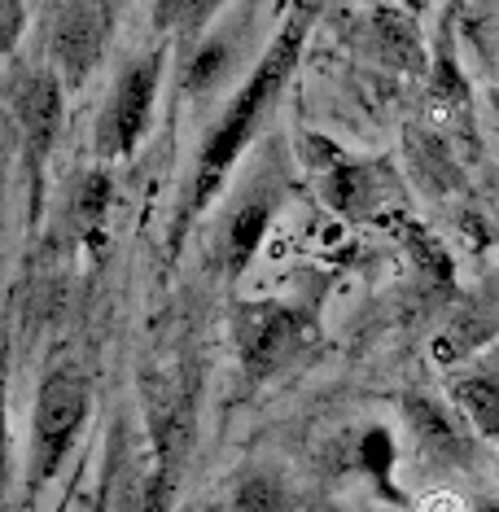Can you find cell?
Returning <instances> with one entry per match:
<instances>
[{
    "instance_id": "cell-1",
    "label": "cell",
    "mask_w": 499,
    "mask_h": 512,
    "mask_svg": "<svg viewBox=\"0 0 499 512\" xmlns=\"http://www.w3.org/2000/svg\"><path fill=\"white\" fill-rule=\"evenodd\" d=\"M303 40H307V18L294 14L289 18V27L276 36V44L268 53H263V62L254 66V75L246 79V88L232 97V106L224 110V119L215 123V132L206 136L202 145V158H197V176H193V193H189V206H184V215L193 211H206L211 206V197L219 193V184H224L228 167L241 158V149L254 132H259L263 114L272 110V101L281 97L289 71L298 66V53H303Z\"/></svg>"
},
{
    "instance_id": "cell-2",
    "label": "cell",
    "mask_w": 499,
    "mask_h": 512,
    "mask_svg": "<svg viewBox=\"0 0 499 512\" xmlns=\"http://www.w3.org/2000/svg\"><path fill=\"white\" fill-rule=\"evenodd\" d=\"M88 403H92L88 377L75 368L53 372L40 386L36 421H31V482H27L31 491H40V486L62 469L66 451L75 447L79 429L88 421Z\"/></svg>"
},
{
    "instance_id": "cell-3",
    "label": "cell",
    "mask_w": 499,
    "mask_h": 512,
    "mask_svg": "<svg viewBox=\"0 0 499 512\" xmlns=\"http://www.w3.org/2000/svg\"><path fill=\"white\" fill-rule=\"evenodd\" d=\"M232 337H237L246 377L263 381L298 355V346L307 337V320H303V311L281 307V302H254V307H241Z\"/></svg>"
},
{
    "instance_id": "cell-4",
    "label": "cell",
    "mask_w": 499,
    "mask_h": 512,
    "mask_svg": "<svg viewBox=\"0 0 499 512\" xmlns=\"http://www.w3.org/2000/svg\"><path fill=\"white\" fill-rule=\"evenodd\" d=\"M162 84V53H145L141 62H132L114 84V97L106 106V119L97 127V149L106 158L132 154L136 141L149 127V110H154V92Z\"/></svg>"
},
{
    "instance_id": "cell-5",
    "label": "cell",
    "mask_w": 499,
    "mask_h": 512,
    "mask_svg": "<svg viewBox=\"0 0 499 512\" xmlns=\"http://www.w3.org/2000/svg\"><path fill=\"white\" fill-rule=\"evenodd\" d=\"M101 40H106V5L101 0H57L53 57L66 84H84V75L97 66Z\"/></svg>"
},
{
    "instance_id": "cell-6",
    "label": "cell",
    "mask_w": 499,
    "mask_h": 512,
    "mask_svg": "<svg viewBox=\"0 0 499 512\" xmlns=\"http://www.w3.org/2000/svg\"><path fill=\"white\" fill-rule=\"evenodd\" d=\"M18 119H22V141H27L31 171H40L57 141V127H62V84L53 75H36L22 88Z\"/></svg>"
},
{
    "instance_id": "cell-7",
    "label": "cell",
    "mask_w": 499,
    "mask_h": 512,
    "mask_svg": "<svg viewBox=\"0 0 499 512\" xmlns=\"http://www.w3.org/2000/svg\"><path fill=\"white\" fill-rule=\"evenodd\" d=\"M408 416H412L416 434H421V447H425V451H434L438 460H469V442L456 434V425H451L447 416L438 412V407L412 399V403H408Z\"/></svg>"
},
{
    "instance_id": "cell-8",
    "label": "cell",
    "mask_w": 499,
    "mask_h": 512,
    "mask_svg": "<svg viewBox=\"0 0 499 512\" xmlns=\"http://www.w3.org/2000/svg\"><path fill=\"white\" fill-rule=\"evenodd\" d=\"M456 403H460V412L473 421L478 434L499 442V386L495 381H486V377L456 381Z\"/></svg>"
},
{
    "instance_id": "cell-9",
    "label": "cell",
    "mask_w": 499,
    "mask_h": 512,
    "mask_svg": "<svg viewBox=\"0 0 499 512\" xmlns=\"http://www.w3.org/2000/svg\"><path fill=\"white\" fill-rule=\"evenodd\" d=\"M263 228H268V206H246V211L237 215V224H232V237H228V263H232V272H241V267L250 263V254L259 250Z\"/></svg>"
},
{
    "instance_id": "cell-10",
    "label": "cell",
    "mask_w": 499,
    "mask_h": 512,
    "mask_svg": "<svg viewBox=\"0 0 499 512\" xmlns=\"http://www.w3.org/2000/svg\"><path fill=\"white\" fill-rule=\"evenodd\" d=\"M276 504H281V491L268 477H254L237 491V512H276Z\"/></svg>"
},
{
    "instance_id": "cell-11",
    "label": "cell",
    "mask_w": 499,
    "mask_h": 512,
    "mask_svg": "<svg viewBox=\"0 0 499 512\" xmlns=\"http://www.w3.org/2000/svg\"><path fill=\"white\" fill-rule=\"evenodd\" d=\"M22 22H27V9H22V0H0V53H9L18 44Z\"/></svg>"
},
{
    "instance_id": "cell-12",
    "label": "cell",
    "mask_w": 499,
    "mask_h": 512,
    "mask_svg": "<svg viewBox=\"0 0 499 512\" xmlns=\"http://www.w3.org/2000/svg\"><path fill=\"white\" fill-rule=\"evenodd\" d=\"M219 66H224V44H206V49H197V62L189 71V88H206L219 75Z\"/></svg>"
},
{
    "instance_id": "cell-13",
    "label": "cell",
    "mask_w": 499,
    "mask_h": 512,
    "mask_svg": "<svg viewBox=\"0 0 499 512\" xmlns=\"http://www.w3.org/2000/svg\"><path fill=\"white\" fill-rule=\"evenodd\" d=\"M416 512H464V504H460L456 495H429Z\"/></svg>"
},
{
    "instance_id": "cell-14",
    "label": "cell",
    "mask_w": 499,
    "mask_h": 512,
    "mask_svg": "<svg viewBox=\"0 0 499 512\" xmlns=\"http://www.w3.org/2000/svg\"><path fill=\"white\" fill-rule=\"evenodd\" d=\"M0 482H5V399H0Z\"/></svg>"
},
{
    "instance_id": "cell-15",
    "label": "cell",
    "mask_w": 499,
    "mask_h": 512,
    "mask_svg": "<svg viewBox=\"0 0 499 512\" xmlns=\"http://www.w3.org/2000/svg\"><path fill=\"white\" fill-rule=\"evenodd\" d=\"M495 110H499V84H495Z\"/></svg>"
}]
</instances>
